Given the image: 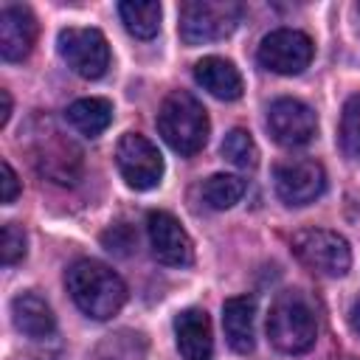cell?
I'll return each mask as SVG.
<instances>
[{
	"mask_svg": "<svg viewBox=\"0 0 360 360\" xmlns=\"http://www.w3.org/2000/svg\"><path fill=\"white\" fill-rule=\"evenodd\" d=\"M68 292L73 304L93 321H107L118 315V309L127 301V284L124 278L96 259H79L68 267L65 276Z\"/></svg>",
	"mask_w": 360,
	"mask_h": 360,
	"instance_id": "1",
	"label": "cell"
},
{
	"mask_svg": "<svg viewBox=\"0 0 360 360\" xmlns=\"http://www.w3.org/2000/svg\"><path fill=\"white\" fill-rule=\"evenodd\" d=\"M267 338L284 354L312 349L318 338V318L312 301L301 290H284L276 295L267 312Z\"/></svg>",
	"mask_w": 360,
	"mask_h": 360,
	"instance_id": "2",
	"label": "cell"
},
{
	"mask_svg": "<svg viewBox=\"0 0 360 360\" xmlns=\"http://www.w3.org/2000/svg\"><path fill=\"white\" fill-rule=\"evenodd\" d=\"M208 112L186 90H174L158 110V132L177 155H197L208 141Z\"/></svg>",
	"mask_w": 360,
	"mask_h": 360,
	"instance_id": "3",
	"label": "cell"
},
{
	"mask_svg": "<svg viewBox=\"0 0 360 360\" xmlns=\"http://www.w3.org/2000/svg\"><path fill=\"white\" fill-rule=\"evenodd\" d=\"M242 20V3L236 0H186L180 6V39L186 45H205L225 39Z\"/></svg>",
	"mask_w": 360,
	"mask_h": 360,
	"instance_id": "4",
	"label": "cell"
},
{
	"mask_svg": "<svg viewBox=\"0 0 360 360\" xmlns=\"http://www.w3.org/2000/svg\"><path fill=\"white\" fill-rule=\"evenodd\" d=\"M295 259L323 278H340L352 267V248L338 231L326 228H307L292 236Z\"/></svg>",
	"mask_w": 360,
	"mask_h": 360,
	"instance_id": "5",
	"label": "cell"
},
{
	"mask_svg": "<svg viewBox=\"0 0 360 360\" xmlns=\"http://www.w3.org/2000/svg\"><path fill=\"white\" fill-rule=\"evenodd\" d=\"M56 45L59 56L82 79H101L110 68V45L98 28H62Z\"/></svg>",
	"mask_w": 360,
	"mask_h": 360,
	"instance_id": "6",
	"label": "cell"
},
{
	"mask_svg": "<svg viewBox=\"0 0 360 360\" xmlns=\"http://www.w3.org/2000/svg\"><path fill=\"white\" fill-rule=\"evenodd\" d=\"M115 166L129 188L149 191L163 177V155L141 132H124L115 146Z\"/></svg>",
	"mask_w": 360,
	"mask_h": 360,
	"instance_id": "7",
	"label": "cell"
},
{
	"mask_svg": "<svg viewBox=\"0 0 360 360\" xmlns=\"http://www.w3.org/2000/svg\"><path fill=\"white\" fill-rule=\"evenodd\" d=\"M315 56V45L304 31L295 28H276L270 31L256 51V59L264 70L278 76H295L309 68Z\"/></svg>",
	"mask_w": 360,
	"mask_h": 360,
	"instance_id": "8",
	"label": "cell"
},
{
	"mask_svg": "<svg viewBox=\"0 0 360 360\" xmlns=\"http://www.w3.org/2000/svg\"><path fill=\"white\" fill-rule=\"evenodd\" d=\"M276 194L287 205H309L326 188V172L315 158H287L273 172Z\"/></svg>",
	"mask_w": 360,
	"mask_h": 360,
	"instance_id": "9",
	"label": "cell"
},
{
	"mask_svg": "<svg viewBox=\"0 0 360 360\" xmlns=\"http://www.w3.org/2000/svg\"><path fill=\"white\" fill-rule=\"evenodd\" d=\"M267 129H270V138L278 146L295 149V146H304L315 138L318 118H315L309 104L284 96V98H276L267 107Z\"/></svg>",
	"mask_w": 360,
	"mask_h": 360,
	"instance_id": "10",
	"label": "cell"
},
{
	"mask_svg": "<svg viewBox=\"0 0 360 360\" xmlns=\"http://www.w3.org/2000/svg\"><path fill=\"white\" fill-rule=\"evenodd\" d=\"M146 233L152 253L160 264L166 267H186L194 262V245L186 228L180 225L177 217L169 211H149L146 214Z\"/></svg>",
	"mask_w": 360,
	"mask_h": 360,
	"instance_id": "11",
	"label": "cell"
},
{
	"mask_svg": "<svg viewBox=\"0 0 360 360\" xmlns=\"http://www.w3.org/2000/svg\"><path fill=\"white\" fill-rule=\"evenodd\" d=\"M34 163L37 172L45 174L53 183H73L82 166V152L56 129H51L45 138H37V149H34Z\"/></svg>",
	"mask_w": 360,
	"mask_h": 360,
	"instance_id": "12",
	"label": "cell"
},
{
	"mask_svg": "<svg viewBox=\"0 0 360 360\" xmlns=\"http://www.w3.org/2000/svg\"><path fill=\"white\" fill-rule=\"evenodd\" d=\"M37 42V17L25 6L0 8V56L6 62H22Z\"/></svg>",
	"mask_w": 360,
	"mask_h": 360,
	"instance_id": "13",
	"label": "cell"
},
{
	"mask_svg": "<svg viewBox=\"0 0 360 360\" xmlns=\"http://www.w3.org/2000/svg\"><path fill=\"white\" fill-rule=\"evenodd\" d=\"M174 343L183 360H211L214 357V332L211 318L200 307H188L174 318Z\"/></svg>",
	"mask_w": 360,
	"mask_h": 360,
	"instance_id": "14",
	"label": "cell"
},
{
	"mask_svg": "<svg viewBox=\"0 0 360 360\" xmlns=\"http://www.w3.org/2000/svg\"><path fill=\"white\" fill-rule=\"evenodd\" d=\"M256 301L253 295H233L222 304L225 340L236 354H250L256 346Z\"/></svg>",
	"mask_w": 360,
	"mask_h": 360,
	"instance_id": "15",
	"label": "cell"
},
{
	"mask_svg": "<svg viewBox=\"0 0 360 360\" xmlns=\"http://www.w3.org/2000/svg\"><path fill=\"white\" fill-rule=\"evenodd\" d=\"M11 321H14L17 332H22L25 338H37V340L51 338L56 329V315H53L51 304L34 290L17 292L11 298Z\"/></svg>",
	"mask_w": 360,
	"mask_h": 360,
	"instance_id": "16",
	"label": "cell"
},
{
	"mask_svg": "<svg viewBox=\"0 0 360 360\" xmlns=\"http://www.w3.org/2000/svg\"><path fill=\"white\" fill-rule=\"evenodd\" d=\"M194 82L219 101H236L245 90L236 65L222 56H202L194 65Z\"/></svg>",
	"mask_w": 360,
	"mask_h": 360,
	"instance_id": "17",
	"label": "cell"
},
{
	"mask_svg": "<svg viewBox=\"0 0 360 360\" xmlns=\"http://www.w3.org/2000/svg\"><path fill=\"white\" fill-rule=\"evenodd\" d=\"M68 124L84 135V138H98L110 124H112V104L107 98L98 96H87V98H76L68 110H65Z\"/></svg>",
	"mask_w": 360,
	"mask_h": 360,
	"instance_id": "18",
	"label": "cell"
},
{
	"mask_svg": "<svg viewBox=\"0 0 360 360\" xmlns=\"http://www.w3.org/2000/svg\"><path fill=\"white\" fill-rule=\"evenodd\" d=\"M118 14L124 28L138 39H152L160 31V3L155 0H124L118 3Z\"/></svg>",
	"mask_w": 360,
	"mask_h": 360,
	"instance_id": "19",
	"label": "cell"
},
{
	"mask_svg": "<svg viewBox=\"0 0 360 360\" xmlns=\"http://www.w3.org/2000/svg\"><path fill=\"white\" fill-rule=\"evenodd\" d=\"M245 180L239 174H228V172H219V174H211L205 183H202V200L208 208L214 211H225V208H233L242 197H245Z\"/></svg>",
	"mask_w": 360,
	"mask_h": 360,
	"instance_id": "20",
	"label": "cell"
},
{
	"mask_svg": "<svg viewBox=\"0 0 360 360\" xmlns=\"http://www.w3.org/2000/svg\"><path fill=\"white\" fill-rule=\"evenodd\" d=\"M219 152H222V158H225L228 163H233L236 169H245V172H248V169H256V166H259V146H256L253 135H250L248 129H242V127L231 129V132L222 138Z\"/></svg>",
	"mask_w": 360,
	"mask_h": 360,
	"instance_id": "21",
	"label": "cell"
},
{
	"mask_svg": "<svg viewBox=\"0 0 360 360\" xmlns=\"http://www.w3.org/2000/svg\"><path fill=\"white\" fill-rule=\"evenodd\" d=\"M340 149L352 160H360V93L352 96L343 104V112H340Z\"/></svg>",
	"mask_w": 360,
	"mask_h": 360,
	"instance_id": "22",
	"label": "cell"
},
{
	"mask_svg": "<svg viewBox=\"0 0 360 360\" xmlns=\"http://www.w3.org/2000/svg\"><path fill=\"white\" fill-rule=\"evenodd\" d=\"M28 245V239H25V231L17 225V222H6L3 225V264L6 267H11V264H17V262H22L25 259V248Z\"/></svg>",
	"mask_w": 360,
	"mask_h": 360,
	"instance_id": "23",
	"label": "cell"
},
{
	"mask_svg": "<svg viewBox=\"0 0 360 360\" xmlns=\"http://www.w3.org/2000/svg\"><path fill=\"white\" fill-rule=\"evenodd\" d=\"M0 183H3L0 200H3V205H11L17 200V194H20V177H17V172L11 169L8 160H0Z\"/></svg>",
	"mask_w": 360,
	"mask_h": 360,
	"instance_id": "24",
	"label": "cell"
},
{
	"mask_svg": "<svg viewBox=\"0 0 360 360\" xmlns=\"http://www.w3.org/2000/svg\"><path fill=\"white\" fill-rule=\"evenodd\" d=\"M0 104H3V107H0V127H6L8 118H11V93H8L6 87L0 90Z\"/></svg>",
	"mask_w": 360,
	"mask_h": 360,
	"instance_id": "25",
	"label": "cell"
},
{
	"mask_svg": "<svg viewBox=\"0 0 360 360\" xmlns=\"http://www.w3.org/2000/svg\"><path fill=\"white\" fill-rule=\"evenodd\" d=\"M349 326H352V332L354 335H360V298L352 304V309H349Z\"/></svg>",
	"mask_w": 360,
	"mask_h": 360,
	"instance_id": "26",
	"label": "cell"
}]
</instances>
